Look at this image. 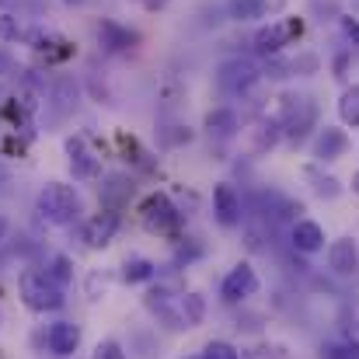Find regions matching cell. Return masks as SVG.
Wrapping results in <instances>:
<instances>
[{
	"mask_svg": "<svg viewBox=\"0 0 359 359\" xmlns=\"http://www.w3.org/2000/svg\"><path fill=\"white\" fill-rule=\"evenodd\" d=\"M0 74H14V63H11L7 53H0Z\"/></svg>",
	"mask_w": 359,
	"mask_h": 359,
	"instance_id": "31",
	"label": "cell"
},
{
	"mask_svg": "<svg viewBox=\"0 0 359 359\" xmlns=\"http://www.w3.org/2000/svg\"><path fill=\"white\" fill-rule=\"evenodd\" d=\"M258 67L251 63V60H227L224 67H220V74H217V84L227 91V95H244V91H251L255 84H258Z\"/></svg>",
	"mask_w": 359,
	"mask_h": 359,
	"instance_id": "5",
	"label": "cell"
},
{
	"mask_svg": "<svg viewBox=\"0 0 359 359\" xmlns=\"http://www.w3.org/2000/svg\"><path fill=\"white\" fill-rule=\"evenodd\" d=\"M35 210L46 224H56V227H67L77 220L81 213V196L74 185H63V182H49L42 185L39 199H35Z\"/></svg>",
	"mask_w": 359,
	"mask_h": 359,
	"instance_id": "1",
	"label": "cell"
},
{
	"mask_svg": "<svg viewBox=\"0 0 359 359\" xmlns=\"http://www.w3.org/2000/svg\"><path fill=\"white\" fill-rule=\"evenodd\" d=\"M346 150H349V136L339 126H325L314 140V157L318 161H339Z\"/></svg>",
	"mask_w": 359,
	"mask_h": 359,
	"instance_id": "14",
	"label": "cell"
},
{
	"mask_svg": "<svg viewBox=\"0 0 359 359\" xmlns=\"http://www.w3.org/2000/svg\"><path fill=\"white\" fill-rule=\"evenodd\" d=\"M227 14L234 21H251L258 18V0H227Z\"/></svg>",
	"mask_w": 359,
	"mask_h": 359,
	"instance_id": "22",
	"label": "cell"
},
{
	"mask_svg": "<svg viewBox=\"0 0 359 359\" xmlns=\"http://www.w3.org/2000/svg\"><path fill=\"white\" fill-rule=\"evenodd\" d=\"M213 213H217L220 227H238L241 224V196L234 192V185L220 182L213 189Z\"/></svg>",
	"mask_w": 359,
	"mask_h": 359,
	"instance_id": "12",
	"label": "cell"
},
{
	"mask_svg": "<svg viewBox=\"0 0 359 359\" xmlns=\"http://www.w3.org/2000/svg\"><path fill=\"white\" fill-rule=\"evenodd\" d=\"M307 175H311V178H314V192H318V196H328V199H335V196H339V192H342V189H339V182H335V178H318V175H314V171H307Z\"/></svg>",
	"mask_w": 359,
	"mask_h": 359,
	"instance_id": "26",
	"label": "cell"
},
{
	"mask_svg": "<svg viewBox=\"0 0 359 359\" xmlns=\"http://www.w3.org/2000/svg\"><path fill=\"white\" fill-rule=\"evenodd\" d=\"M286 11V0H258V18H276Z\"/></svg>",
	"mask_w": 359,
	"mask_h": 359,
	"instance_id": "27",
	"label": "cell"
},
{
	"mask_svg": "<svg viewBox=\"0 0 359 359\" xmlns=\"http://www.w3.org/2000/svg\"><path fill=\"white\" fill-rule=\"evenodd\" d=\"M116 231H119V213H112V210H105V213H95L88 224H84V244L88 248H109L112 238H116Z\"/></svg>",
	"mask_w": 359,
	"mask_h": 359,
	"instance_id": "10",
	"label": "cell"
},
{
	"mask_svg": "<svg viewBox=\"0 0 359 359\" xmlns=\"http://www.w3.org/2000/svg\"><path fill=\"white\" fill-rule=\"evenodd\" d=\"M255 290H258V276H255V269H251L248 262H238V265L227 272V279L220 283V297H224L227 304L248 300Z\"/></svg>",
	"mask_w": 359,
	"mask_h": 359,
	"instance_id": "7",
	"label": "cell"
},
{
	"mask_svg": "<svg viewBox=\"0 0 359 359\" xmlns=\"http://www.w3.org/2000/svg\"><path fill=\"white\" fill-rule=\"evenodd\" d=\"M136 4H143V7H150V11H154V7H161L164 0H136Z\"/></svg>",
	"mask_w": 359,
	"mask_h": 359,
	"instance_id": "33",
	"label": "cell"
},
{
	"mask_svg": "<svg viewBox=\"0 0 359 359\" xmlns=\"http://www.w3.org/2000/svg\"><path fill=\"white\" fill-rule=\"evenodd\" d=\"M91 359H126V353H122V346L116 342V339H105V342H98V346H95Z\"/></svg>",
	"mask_w": 359,
	"mask_h": 359,
	"instance_id": "25",
	"label": "cell"
},
{
	"mask_svg": "<svg viewBox=\"0 0 359 359\" xmlns=\"http://www.w3.org/2000/svg\"><path fill=\"white\" fill-rule=\"evenodd\" d=\"M67 157H70V171H74V178L91 182V178L102 175V157H98L81 136H70V140H67Z\"/></svg>",
	"mask_w": 359,
	"mask_h": 359,
	"instance_id": "8",
	"label": "cell"
},
{
	"mask_svg": "<svg viewBox=\"0 0 359 359\" xmlns=\"http://www.w3.org/2000/svg\"><path fill=\"white\" fill-rule=\"evenodd\" d=\"M325 359H359V353L349 349V346H328V349H325Z\"/></svg>",
	"mask_w": 359,
	"mask_h": 359,
	"instance_id": "28",
	"label": "cell"
},
{
	"mask_svg": "<svg viewBox=\"0 0 359 359\" xmlns=\"http://www.w3.org/2000/svg\"><path fill=\"white\" fill-rule=\"evenodd\" d=\"M311 126H314V102L311 98H286V105H283V129L293 140H300Z\"/></svg>",
	"mask_w": 359,
	"mask_h": 359,
	"instance_id": "9",
	"label": "cell"
},
{
	"mask_svg": "<svg viewBox=\"0 0 359 359\" xmlns=\"http://www.w3.org/2000/svg\"><path fill=\"white\" fill-rule=\"evenodd\" d=\"M98 39H102V46H105L109 53H126V49H133V42H136V35H133L129 28L116 25L112 18H105V21L98 25Z\"/></svg>",
	"mask_w": 359,
	"mask_h": 359,
	"instance_id": "16",
	"label": "cell"
},
{
	"mask_svg": "<svg viewBox=\"0 0 359 359\" xmlns=\"http://www.w3.org/2000/svg\"><path fill=\"white\" fill-rule=\"evenodd\" d=\"M46 276H49L56 286H67V283L74 279V262H70L67 255H53V258H49V269H46Z\"/></svg>",
	"mask_w": 359,
	"mask_h": 359,
	"instance_id": "21",
	"label": "cell"
},
{
	"mask_svg": "<svg viewBox=\"0 0 359 359\" xmlns=\"http://www.w3.org/2000/svg\"><path fill=\"white\" fill-rule=\"evenodd\" d=\"M328 269L339 276H353L359 269V244L353 238H339L328 244Z\"/></svg>",
	"mask_w": 359,
	"mask_h": 359,
	"instance_id": "13",
	"label": "cell"
},
{
	"mask_svg": "<svg viewBox=\"0 0 359 359\" xmlns=\"http://www.w3.org/2000/svg\"><path fill=\"white\" fill-rule=\"evenodd\" d=\"M154 276H157V265L150 258H126V265H122L126 283H150Z\"/></svg>",
	"mask_w": 359,
	"mask_h": 359,
	"instance_id": "17",
	"label": "cell"
},
{
	"mask_svg": "<svg viewBox=\"0 0 359 359\" xmlns=\"http://www.w3.org/2000/svg\"><path fill=\"white\" fill-rule=\"evenodd\" d=\"M182 314H185V325H189V328L203 325V318H206V300H203L199 293H182Z\"/></svg>",
	"mask_w": 359,
	"mask_h": 359,
	"instance_id": "20",
	"label": "cell"
},
{
	"mask_svg": "<svg viewBox=\"0 0 359 359\" xmlns=\"http://www.w3.org/2000/svg\"><path fill=\"white\" fill-rule=\"evenodd\" d=\"M21 300L28 311L49 314V311H60L67 297H63V286H56L46 272H25L21 276Z\"/></svg>",
	"mask_w": 359,
	"mask_h": 359,
	"instance_id": "2",
	"label": "cell"
},
{
	"mask_svg": "<svg viewBox=\"0 0 359 359\" xmlns=\"http://www.w3.org/2000/svg\"><path fill=\"white\" fill-rule=\"evenodd\" d=\"M339 119L346 126H353V129H359V84L346 88V95L339 98Z\"/></svg>",
	"mask_w": 359,
	"mask_h": 359,
	"instance_id": "19",
	"label": "cell"
},
{
	"mask_svg": "<svg viewBox=\"0 0 359 359\" xmlns=\"http://www.w3.org/2000/svg\"><path fill=\"white\" fill-rule=\"evenodd\" d=\"M203 359H241V353L231 346V342H206Z\"/></svg>",
	"mask_w": 359,
	"mask_h": 359,
	"instance_id": "24",
	"label": "cell"
},
{
	"mask_svg": "<svg viewBox=\"0 0 359 359\" xmlns=\"http://www.w3.org/2000/svg\"><path fill=\"white\" fill-rule=\"evenodd\" d=\"M342 32H346V39L353 42V49L359 53V21H353V18H342Z\"/></svg>",
	"mask_w": 359,
	"mask_h": 359,
	"instance_id": "29",
	"label": "cell"
},
{
	"mask_svg": "<svg viewBox=\"0 0 359 359\" xmlns=\"http://www.w3.org/2000/svg\"><path fill=\"white\" fill-rule=\"evenodd\" d=\"M7 231H11V224H7V217H4V213H0V241L7 238Z\"/></svg>",
	"mask_w": 359,
	"mask_h": 359,
	"instance_id": "32",
	"label": "cell"
},
{
	"mask_svg": "<svg viewBox=\"0 0 359 359\" xmlns=\"http://www.w3.org/2000/svg\"><path fill=\"white\" fill-rule=\"evenodd\" d=\"M109 286H112V276L109 272H91L88 276V297L91 300H102L109 293Z\"/></svg>",
	"mask_w": 359,
	"mask_h": 359,
	"instance_id": "23",
	"label": "cell"
},
{
	"mask_svg": "<svg viewBox=\"0 0 359 359\" xmlns=\"http://www.w3.org/2000/svg\"><path fill=\"white\" fill-rule=\"evenodd\" d=\"M290 241L300 255H314V251L325 248V227L314 224V220H297L293 231H290Z\"/></svg>",
	"mask_w": 359,
	"mask_h": 359,
	"instance_id": "15",
	"label": "cell"
},
{
	"mask_svg": "<svg viewBox=\"0 0 359 359\" xmlns=\"http://www.w3.org/2000/svg\"><path fill=\"white\" fill-rule=\"evenodd\" d=\"M206 129H210V136H234L238 116H234L231 109H213V112L206 116Z\"/></svg>",
	"mask_w": 359,
	"mask_h": 359,
	"instance_id": "18",
	"label": "cell"
},
{
	"mask_svg": "<svg viewBox=\"0 0 359 359\" xmlns=\"http://www.w3.org/2000/svg\"><path fill=\"white\" fill-rule=\"evenodd\" d=\"M140 220L150 234H175L182 227V213L175 210V203L164 192H150L140 203Z\"/></svg>",
	"mask_w": 359,
	"mask_h": 359,
	"instance_id": "3",
	"label": "cell"
},
{
	"mask_svg": "<svg viewBox=\"0 0 359 359\" xmlns=\"http://www.w3.org/2000/svg\"><path fill=\"white\" fill-rule=\"evenodd\" d=\"M353 192H356V196H359V171H356V175H353Z\"/></svg>",
	"mask_w": 359,
	"mask_h": 359,
	"instance_id": "35",
	"label": "cell"
},
{
	"mask_svg": "<svg viewBox=\"0 0 359 359\" xmlns=\"http://www.w3.org/2000/svg\"><path fill=\"white\" fill-rule=\"evenodd\" d=\"M63 4H70V7H84V4H91V0H63Z\"/></svg>",
	"mask_w": 359,
	"mask_h": 359,
	"instance_id": "34",
	"label": "cell"
},
{
	"mask_svg": "<svg viewBox=\"0 0 359 359\" xmlns=\"http://www.w3.org/2000/svg\"><path fill=\"white\" fill-rule=\"evenodd\" d=\"M147 311L157 314L171 332H185V314H182V297H171L168 290H150L147 293Z\"/></svg>",
	"mask_w": 359,
	"mask_h": 359,
	"instance_id": "6",
	"label": "cell"
},
{
	"mask_svg": "<svg viewBox=\"0 0 359 359\" xmlns=\"http://www.w3.org/2000/svg\"><path fill=\"white\" fill-rule=\"evenodd\" d=\"M293 35H300V21H297V18L272 21V25H265V28L255 32V53H258V56H279V49L290 46Z\"/></svg>",
	"mask_w": 359,
	"mask_h": 359,
	"instance_id": "4",
	"label": "cell"
},
{
	"mask_svg": "<svg viewBox=\"0 0 359 359\" xmlns=\"http://www.w3.org/2000/svg\"><path fill=\"white\" fill-rule=\"evenodd\" d=\"M346 346H349V349H356V353H359V321H353V325H346Z\"/></svg>",
	"mask_w": 359,
	"mask_h": 359,
	"instance_id": "30",
	"label": "cell"
},
{
	"mask_svg": "<svg viewBox=\"0 0 359 359\" xmlns=\"http://www.w3.org/2000/svg\"><path fill=\"white\" fill-rule=\"evenodd\" d=\"M46 346H49V353L60 359L74 356L77 349H81V328L74 325V321H56L53 328H49V335H46Z\"/></svg>",
	"mask_w": 359,
	"mask_h": 359,
	"instance_id": "11",
	"label": "cell"
}]
</instances>
